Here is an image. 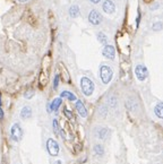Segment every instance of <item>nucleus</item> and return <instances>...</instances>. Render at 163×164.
Wrapping results in <instances>:
<instances>
[{"mask_svg":"<svg viewBox=\"0 0 163 164\" xmlns=\"http://www.w3.org/2000/svg\"><path fill=\"white\" fill-rule=\"evenodd\" d=\"M80 88H82V92L85 95L90 96L94 92V83L87 77H82V79H80Z\"/></svg>","mask_w":163,"mask_h":164,"instance_id":"obj_1","label":"nucleus"},{"mask_svg":"<svg viewBox=\"0 0 163 164\" xmlns=\"http://www.w3.org/2000/svg\"><path fill=\"white\" fill-rule=\"evenodd\" d=\"M113 76V71L112 69L109 67V66H101L100 68V77H101V80L104 83V84H109L112 79Z\"/></svg>","mask_w":163,"mask_h":164,"instance_id":"obj_2","label":"nucleus"},{"mask_svg":"<svg viewBox=\"0 0 163 164\" xmlns=\"http://www.w3.org/2000/svg\"><path fill=\"white\" fill-rule=\"evenodd\" d=\"M46 149H48V152L51 156H57L58 153H59V145L55 139L50 138L46 141Z\"/></svg>","mask_w":163,"mask_h":164,"instance_id":"obj_3","label":"nucleus"},{"mask_svg":"<svg viewBox=\"0 0 163 164\" xmlns=\"http://www.w3.org/2000/svg\"><path fill=\"white\" fill-rule=\"evenodd\" d=\"M10 136L15 141L21 140V138H22V136H23V130L18 124H13V127H11V129H10Z\"/></svg>","mask_w":163,"mask_h":164,"instance_id":"obj_4","label":"nucleus"},{"mask_svg":"<svg viewBox=\"0 0 163 164\" xmlns=\"http://www.w3.org/2000/svg\"><path fill=\"white\" fill-rule=\"evenodd\" d=\"M89 22L94 26L100 25V23L102 22V16L100 15V13L97 10H91L89 14Z\"/></svg>","mask_w":163,"mask_h":164,"instance_id":"obj_5","label":"nucleus"},{"mask_svg":"<svg viewBox=\"0 0 163 164\" xmlns=\"http://www.w3.org/2000/svg\"><path fill=\"white\" fill-rule=\"evenodd\" d=\"M135 75L136 77L139 79V80H145L147 77V75H148V71H147V68L145 66H143V65H138V66H136L135 68Z\"/></svg>","mask_w":163,"mask_h":164,"instance_id":"obj_6","label":"nucleus"},{"mask_svg":"<svg viewBox=\"0 0 163 164\" xmlns=\"http://www.w3.org/2000/svg\"><path fill=\"white\" fill-rule=\"evenodd\" d=\"M102 54L107 59L113 60V59H114V56H116V50H114V48H113L112 45L107 44L103 48V50H102Z\"/></svg>","mask_w":163,"mask_h":164,"instance_id":"obj_7","label":"nucleus"},{"mask_svg":"<svg viewBox=\"0 0 163 164\" xmlns=\"http://www.w3.org/2000/svg\"><path fill=\"white\" fill-rule=\"evenodd\" d=\"M103 10L104 13H107V14H113L114 10H116V6L113 4L111 0H105L104 2H103Z\"/></svg>","mask_w":163,"mask_h":164,"instance_id":"obj_8","label":"nucleus"},{"mask_svg":"<svg viewBox=\"0 0 163 164\" xmlns=\"http://www.w3.org/2000/svg\"><path fill=\"white\" fill-rule=\"evenodd\" d=\"M76 110H77V112L79 113L80 117H83V118H86V117H87V110H86V107H84V103L82 101L76 102Z\"/></svg>","mask_w":163,"mask_h":164,"instance_id":"obj_9","label":"nucleus"},{"mask_svg":"<svg viewBox=\"0 0 163 164\" xmlns=\"http://www.w3.org/2000/svg\"><path fill=\"white\" fill-rule=\"evenodd\" d=\"M31 115H32V109L30 107H24L21 110V118L24 119V120L31 118Z\"/></svg>","mask_w":163,"mask_h":164,"instance_id":"obj_10","label":"nucleus"},{"mask_svg":"<svg viewBox=\"0 0 163 164\" xmlns=\"http://www.w3.org/2000/svg\"><path fill=\"white\" fill-rule=\"evenodd\" d=\"M61 103H62L61 97H57V99H55V100L50 103L51 110H52V111H58V109L60 107Z\"/></svg>","mask_w":163,"mask_h":164,"instance_id":"obj_11","label":"nucleus"},{"mask_svg":"<svg viewBox=\"0 0 163 164\" xmlns=\"http://www.w3.org/2000/svg\"><path fill=\"white\" fill-rule=\"evenodd\" d=\"M154 112L156 114V117H159L160 119H163V103H158L156 107L154 109Z\"/></svg>","mask_w":163,"mask_h":164,"instance_id":"obj_12","label":"nucleus"},{"mask_svg":"<svg viewBox=\"0 0 163 164\" xmlns=\"http://www.w3.org/2000/svg\"><path fill=\"white\" fill-rule=\"evenodd\" d=\"M60 96H61V97H66L69 101H76V100H77V97L74 95L72 92H68V90H63L61 94H60Z\"/></svg>","mask_w":163,"mask_h":164,"instance_id":"obj_13","label":"nucleus"},{"mask_svg":"<svg viewBox=\"0 0 163 164\" xmlns=\"http://www.w3.org/2000/svg\"><path fill=\"white\" fill-rule=\"evenodd\" d=\"M69 15L72 17H77L79 15V7L78 6H72L69 9Z\"/></svg>","mask_w":163,"mask_h":164,"instance_id":"obj_14","label":"nucleus"},{"mask_svg":"<svg viewBox=\"0 0 163 164\" xmlns=\"http://www.w3.org/2000/svg\"><path fill=\"white\" fill-rule=\"evenodd\" d=\"M97 40H99V42H100V43H102V44H104V45H107L108 38H107V35H105L104 33L99 32V33H97Z\"/></svg>","mask_w":163,"mask_h":164,"instance_id":"obj_15","label":"nucleus"},{"mask_svg":"<svg viewBox=\"0 0 163 164\" xmlns=\"http://www.w3.org/2000/svg\"><path fill=\"white\" fill-rule=\"evenodd\" d=\"M162 28H163V24L161 22L155 23V24L153 25V29H154V31H161Z\"/></svg>","mask_w":163,"mask_h":164,"instance_id":"obj_16","label":"nucleus"},{"mask_svg":"<svg viewBox=\"0 0 163 164\" xmlns=\"http://www.w3.org/2000/svg\"><path fill=\"white\" fill-rule=\"evenodd\" d=\"M94 151H95V153L97 155H102V154H103V147L100 146V145H96L95 148H94Z\"/></svg>","mask_w":163,"mask_h":164,"instance_id":"obj_17","label":"nucleus"},{"mask_svg":"<svg viewBox=\"0 0 163 164\" xmlns=\"http://www.w3.org/2000/svg\"><path fill=\"white\" fill-rule=\"evenodd\" d=\"M53 129H55V134H58L59 132V124H58V120L57 119H55L53 120Z\"/></svg>","mask_w":163,"mask_h":164,"instance_id":"obj_18","label":"nucleus"},{"mask_svg":"<svg viewBox=\"0 0 163 164\" xmlns=\"http://www.w3.org/2000/svg\"><path fill=\"white\" fill-rule=\"evenodd\" d=\"M58 85H59V75H56L55 80H53V88H55V90L58 88Z\"/></svg>","mask_w":163,"mask_h":164,"instance_id":"obj_19","label":"nucleus"},{"mask_svg":"<svg viewBox=\"0 0 163 164\" xmlns=\"http://www.w3.org/2000/svg\"><path fill=\"white\" fill-rule=\"evenodd\" d=\"M63 112H65V114H66V115H67V117H68L69 119L73 118V113L70 112V111H69L68 109H65V110H63Z\"/></svg>","mask_w":163,"mask_h":164,"instance_id":"obj_20","label":"nucleus"},{"mask_svg":"<svg viewBox=\"0 0 163 164\" xmlns=\"http://www.w3.org/2000/svg\"><path fill=\"white\" fill-rule=\"evenodd\" d=\"M33 95H34L33 90H31V92H26V93H25V97H26V99H31Z\"/></svg>","mask_w":163,"mask_h":164,"instance_id":"obj_21","label":"nucleus"},{"mask_svg":"<svg viewBox=\"0 0 163 164\" xmlns=\"http://www.w3.org/2000/svg\"><path fill=\"white\" fill-rule=\"evenodd\" d=\"M4 119V111H2V109L0 107V120H2Z\"/></svg>","mask_w":163,"mask_h":164,"instance_id":"obj_22","label":"nucleus"},{"mask_svg":"<svg viewBox=\"0 0 163 164\" xmlns=\"http://www.w3.org/2000/svg\"><path fill=\"white\" fill-rule=\"evenodd\" d=\"M93 4H97V2H100V0H91Z\"/></svg>","mask_w":163,"mask_h":164,"instance_id":"obj_23","label":"nucleus"},{"mask_svg":"<svg viewBox=\"0 0 163 164\" xmlns=\"http://www.w3.org/2000/svg\"><path fill=\"white\" fill-rule=\"evenodd\" d=\"M18 1H19V2H26L27 0H18Z\"/></svg>","mask_w":163,"mask_h":164,"instance_id":"obj_24","label":"nucleus"},{"mask_svg":"<svg viewBox=\"0 0 163 164\" xmlns=\"http://www.w3.org/2000/svg\"><path fill=\"white\" fill-rule=\"evenodd\" d=\"M55 164H61V162H60V161H57V162H56Z\"/></svg>","mask_w":163,"mask_h":164,"instance_id":"obj_25","label":"nucleus"},{"mask_svg":"<svg viewBox=\"0 0 163 164\" xmlns=\"http://www.w3.org/2000/svg\"><path fill=\"white\" fill-rule=\"evenodd\" d=\"M0 105H1V95H0Z\"/></svg>","mask_w":163,"mask_h":164,"instance_id":"obj_26","label":"nucleus"}]
</instances>
